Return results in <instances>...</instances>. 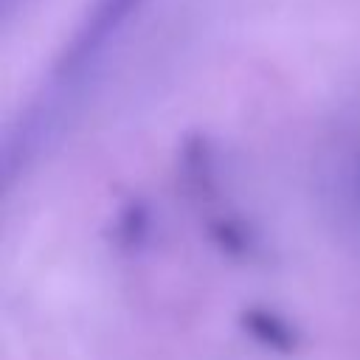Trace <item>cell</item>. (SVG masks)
<instances>
[{
  "instance_id": "cell-1",
  "label": "cell",
  "mask_w": 360,
  "mask_h": 360,
  "mask_svg": "<svg viewBox=\"0 0 360 360\" xmlns=\"http://www.w3.org/2000/svg\"><path fill=\"white\" fill-rule=\"evenodd\" d=\"M138 6H141V0H96L93 8L84 14L82 25L76 28V34L70 37V42L65 45V51L56 62V73L70 76V73L82 70L107 45V39L135 14Z\"/></svg>"
},
{
  "instance_id": "cell-2",
  "label": "cell",
  "mask_w": 360,
  "mask_h": 360,
  "mask_svg": "<svg viewBox=\"0 0 360 360\" xmlns=\"http://www.w3.org/2000/svg\"><path fill=\"white\" fill-rule=\"evenodd\" d=\"M6 3H11V0H6Z\"/></svg>"
}]
</instances>
